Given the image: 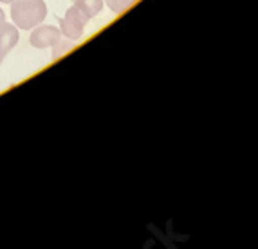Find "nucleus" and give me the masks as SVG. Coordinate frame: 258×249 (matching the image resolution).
<instances>
[{
    "label": "nucleus",
    "mask_w": 258,
    "mask_h": 249,
    "mask_svg": "<svg viewBox=\"0 0 258 249\" xmlns=\"http://www.w3.org/2000/svg\"><path fill=\"white\" fill-rule=\"evenodd\" d=\"M47 17V4L43 0H13L11 18L18 29L29 31L40 26Z\"/></svg>",
    "instance_id": "1"
},
{
    "label": "nucleus",
    "mask_w": 258,
    "mask_h": 249,
    "mask_svg": "<svg viewBox=\"0 0 258 249\" xmlns=\"http://www.w3.org/2000/svg\"><path fill=\"white\" fill-rule=\"evenodd\" d=\"M87 22H89V18H87L85 15H83L82 11L73 4L69 9H67V13H65L63 20H61V24H60L61 35H63L67 40L76 42V40L82 38Z\"/></svg>",
    "instance_id": "2"
},
{
    "label": "nucleus",
    "mask_w": 258,
    "mask_h": 249,
    "mask_svg": "<svg viewBox=\"0 0 258 249\" xmlns=\"http://www.w3.org/2000/svg\"><path fill=\"white\" fill-rule=\"evenodd\" d=\"M61 38V31L54 26H36L33 27V33L29 36V43L36 49L52 47L58 40Z\"/></svg>",
    "instance_id": "3"
},
{
    "label": "nucleus",
    "mask_w": 258,
    "mask_h": 249,
    "mask_svg": "<svg viewBox=\"0 0 258 249\" xmlns=\"http://www.w3.org/2000/svg\"><path fill=\"white\" fill-rule=\"evenodd\" d=\"M20 40V33H18V27L11 26V24H2L0 26V64L6 60V56L9 54V51L15 47Z\"/></svg>",
    "instance_id": "4"
},
{
    "label": "nucleus",
    "mask_w": 258,
    "mask_h": 249,
    "mask_svg": "<svg viewBox=\"0 0 258 249\" xmlns=\"http://www.w3.org/2000/svg\"><path fill=\"white\" fill-rule=\"evenodd\" d=\"M74 6L91 20V18L98 17L99 11L103 9V0H76Z\"/></svg>",
    "instance_id": "5"
},
{
    "label": "nucleus",
    "mask_w": 258,
    "mask_h": 249,
    "mask_svg": "<svg viewBox=\"0 0 258 249\" xmlns=\"http://www.w3.org/2000/svg\"><path fill=\"white\" fill-rule=\"evenodd\" d=\"M103 2L114 11V13H121V11H125L126 8H130L136 0H103Z\"/></svg>",
    "instance_id": "6"
},
{
    "label": "nucleus",
    "mask_w": 258,
    "mask_h": 249,
    "mask_svg": "<svg viewBox=\"0 0 258 249\" xmlns=\"http://www.w3.org/2000/svg\"><path fill=\"white\" fill-rule=\"evenodd\" d=\"M6 22V15H4V11H2V8H0V26Z\"/></svg>",
    "instance_id": "7"
},
{
    "label": "nucleus",
    "mask_w": 258,
    "mask_h": 249,
    "mask_svg": "<svg viewBox=\"0 0 258 249\" xmlns=\"http://www.w3.org/2000/svg\"><path fill=\"white\" fill-rule=\"evenodd\" d=\"M0 2H2V4H11L13 0H0Z\"/></svg>",
    "instance_id": "8"
}]
</instances>
